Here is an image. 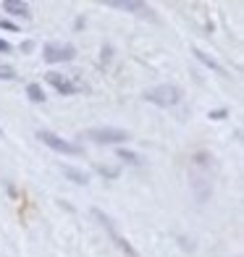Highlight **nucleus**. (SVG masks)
I'll return each instance as SVG.
<instances>
[{
	"label": "nucleus",
	"mask_w": 244,
	"mask_h": 257,
	"mask_svg": "<svg viewBox=\"0 0 244 257\" xmlns=\"http://www.w3.org/2000/svg\"><path fill=\"white\" fill-rule=\"evenodd\" d=\"M92 139V142L97 145H118V142H126L129 139V132H124V128H113V126H100V128H87L81 139Z\"/></svg>",
	"instance_id": "1"
},
{
	"label": "nucleus",
	"mask_w": 244,
	"mask_h": 257,
	"mask_svg": "<svg viewBox=\"0 0 244 257\" xmlns=\"http://www.w3.org/2000/svg\"><path fill=\"white\" fill-rule=\"evenodd\" d=\"M145 100L153 102V105H160V108H171V105H176L181 100V92H179V87H173V84H160V87L147 89Z\"/></svg>",
	"instance_id": "2"
},
{
	"label": "nucleus",
	"mask_w": 244,
	"mask_h": 257,
	"mask_svg": "<svg viewBox=\"0 0 244 257\" xmlns=\"http://www.w3.org/2000/svg\"><path fill=\"white\" fill-rule=\"evenodd\" d=\"M37 139H42V142L48 145L50 150H55V153H63V155H81V147H79V145L66 142V139H61L58 134L48 132V128H40V132H37Z\"/></svg>",
	"instance_id": "3"
},
{
	"label": "nucleus",
	"mask_w": 244,
	"mask_h": 257,
	"mask_svg": "<svg viewBox=\"0 0 244 257\" xmlns=\"http://www.w3.org/2000/svg\"><path fill=\"white\" fill-rule=\"evenodd\" d=\"M45 79H48L50 84L61 92V95H76V92H84V84H81V81L68 79V76H63V74L50 71V74H45Z\"/></svg>",
	"instance_id": "4"
},
{
	"label": "nucleus",
	"mask_w": 244,
	"mask_h": 257,
	"mask_svg": "<svg viewBox=\"0 0 244 257\" xmlns=\"http://www.w3.org/2000/svg\"><path fill=\"white\" fill-rule=\"evenodd\" d=\"M45 61L48 63H61V61H71V58L76 55L74 50V45H61V42H50V45H45Z\"/></svg>",
	"instance_id": "5"
},
{
	"label": "nucleus",
	"mask_w": 244,
	"mask_h": 257,
	"mask_svg": "<svg viewBox=\"0 0 244 257\" xmlns=\"http://www.w3.org/2000/svg\"><path fill=\"white\" fill-rule=\"evenodd\" d=\"M95 218H97L100 223H102V226H105V228L110 231V236H113V241L118 244V247H121V249H124L126 254H129V257H139V254H137V252L132 249V244H129V241H124V239L118 236V233H115V228H113V223H110V218H108V215H102L100 210H95Z\"/></svg>",
	"instance_id": "6"
},
{
	"label": "nucleus",
	"mask_w": 244,
	"mask_h": 257,
	"mask_svg": "<svg viewBox=\"0 0 244 257\" xmlns=\"http://www.w3.org/2000/svg\"><path fill=\"white\" fill-rule=\"evenodd\" d=\"M108 6L113 8H121V11H137V14H150V8L142 6V3H134V0H108Z\"/></svg>",
	"instance_id": "7"
},
{
	"label": "nucleus",
	"mask_w": 244,
	"mask_h": 257,
	"mask_svg": "<svg viewBox=\"0 0 244 257\" xmlns=\"http://www.w3.org/2000/svg\"><path fill=\"white\" fill-rule=\"evenodd\" d=\"M3 8L8 11L11 16H24V19H29V6H27V3H16V0H6V3H3Z\"/></svg>",
	"instance_id": "8"
},
{
	"label": "nucleus",
	"mask_w": 244,
	"mask_h": 257,
	"mask_svg": "<svg viewBox=\"0 0 244 257\" xmlns=\"http://www.w3.org/2000/svg\"><path fill=\"white\" fill-rule=\"evenodd\" d=\"M63 176H68L71 181H76V184H87L89 181V176L84 171H76V168H71V166H63Z\"/></svg>",
	"instance_id": "9"
},
{
	"label": "nucleus",
	"mask_w": 244,
	"mask_h": 257,
	"mask_svg": "<svg viewBox=\"0 0 244 257\" xmlns=\"http://www.w3.org/2000/svg\"><path fill=\"white\" fill-rule=\"evenodd\" d=\"M27 97H29L32 102H42V100H45V92H42L40 84H29V87H27Z\"/></svg>",
	"instance_id": "10"
},
{
	"label": "nucleus",
	"mask_w": 244,
	"mask_h": 257,
	"mask_svg": "<svg viewBox=\"0 0 244 257\" xmlns=\"http://www.w3.org/2000/svg\"><path fill=\"white\" fill-rule=\"evenodd\" d=\"M194 55H197V58H200V61H202L205 66H210V68H215V71H223V66H220L218 61H213V58H210V55H205L202 50H194Z\"/></svg>",
	"instance_id": "11"
},
{
	"label": "nucleus",
	"mask_w": 244,
	"mask_h": 257,
	"mask_svg": "<svg viewBox=\"0 0 244 257\" xmlns=\"http://www.w3.org/2000/svg\"><path fill=\"white\" fill-rule=\"evenodd\" d=\"M0 79H16V68L8 63H0Z\"/></svg>",
	"instance_id": "12"
},
{
	"label": "nucleus",
	"mask_w": 244,
	"mask_h": 257,
	"mask_svg": "<svg viewBox=\"0 0 244 257\" xmlns=\"http://www.w3.org/2000/svg\"><path fill=\"white\" fill-rule=\"evenodd\" d=\"M0 29H11V32H19V27L14 24V21H8V19H0Z\"/></svg>",
	"instance_id": "13"
},
{
	"label": "nucleus",
	"mask_w": 244,
	"mask_h": 257,
	"mask_svg": "<svg viewBox=\"0 0 244 257\" xmlns=\"http://www.w3.org/2000/svg\"><path fill=\"white\" fill-rule=\"evenodd\" d=\"M118 155H121L124 160H129V163H139V160H137V155H132V153H126V150H121Z\"/></svg>",
	"instance_id": "14"
},
{
	"label": "nucleus",
	"mask_w": 244,
	"mask_h": 257,
	"mask_svg": "<svg viewBox=\"0 0 244 257\" xmlns=\"http://www.w3.org/2000/svg\"><path fill=\"white\" fill-rule=\"evenodd\" d=\"M0 53H11V45L6 40H0Z\"/></svg>",
	"instance_id": "15"
},
{
	"label": "nucleus",
	"mask_w": 244,
	"mask_h": 257,
	"mask_svg": "<svg viewBox=\"0 0 244 257\" xmlns=\"http://www.w3.org/2000/svg\"><path fill=\"white\" fill-rule=\"evenodd\" d=\"M226 115V110H215V113H210V118H223Z\"/></svg>",
	"instance_id": "16"
}]
</instances>
